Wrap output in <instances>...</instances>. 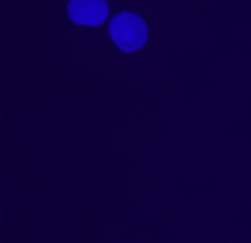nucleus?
I'll return each mask as SVG.
<instances>
[{"instance_id":"nucleus-2","label":"nucleus","mask_w":251,"mask_h":243,"mask_svg":"<svg viewBox=\"0 0 251 243\" xmlns=\"http://www.w3.org/2000/svg\"><path fill=\"white\" fill-rule=\"evenodd\" d=\"M69 16L75 25L100 27L108 16V2L106 0H71Z\"/></svg>"},{"instance_id":"nucleus-1","label":"nucleus","mask_w":251,"mask_h":243,"mask_svg":"<svg viewBox=\"0 0 251 243\" xmlns=\"http://www.w3.org/2000/svg\"><path fill=\"white\" fill-rule=\"evenodd\" d=\"M110 38L122 51H139L148 42V27L141 20V16L132 11H122L110 20Z\"/></svg>"}]
</instances>
